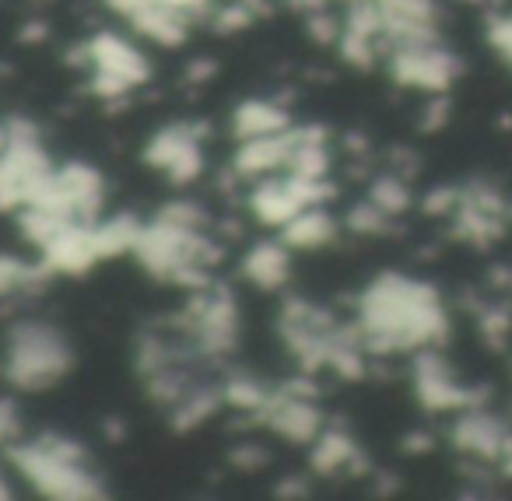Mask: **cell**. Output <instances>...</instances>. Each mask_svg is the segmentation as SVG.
I'll return each mask as SVG.
<instances>
[{
    "instance_id": "obj_1",
    "label": "cell",
    "mask_w": 512,
    "mask_h": 501,
    "mask_svg": "<svg viewBox=\"0 0 512 501\" xmlns=\"http://www.w3.org/2000/svg\"><path fill=\"white\" fill-rule=\"evenodd\" d=\"M11 463L32 487L50 498H102V480L88 470L85 449L64 435H43L36 442L8 445Z\"/></svg>"
},
{
    "instance_id": "obj_2",
    "label": "cell",
    "mask_w": 512,
    "mask_h": 501,
    "mask_svg": "<svg viewBox=\"0 0 512 501\" xmlns=\"http://www.w3.org/2000/svg\"><path fill=\"white\" fill-rule=\"evenodd\" d=\"M74 365L71 344L64 340V333L50 323H18L8 337V351H4V375L11 386L18 389H50L53 382H60Z\"/></svg>"
},
{
    "instance_id": "obj_3",
    "label": "cell",
    "mask_w": 512,
    "mask_h": 501,
    "mask_svg": "<svg viewBox=\"0 0 512 501\" xmlns=\"http://www.w3.org/2000/svg\"><path fill=\"white\" fill-rule=\"evenodd\" d=\"M85 57L92 60V71H95L92 92L99 95V99H120L130 88L144 85L151 74L148 60H144L127 39L109 36V32L106 36H95L92 43H88Z\"/></svg>"
},
{
    "instance_id": "obj_4",
    "label": "cell",
    "mask_w": 512,
    "mask_h": 501,
    "mask_svg": "<svg viewBox=\"0 0 512 501\" xmlns=\"http://www.w3.org/2000/svg\"><path fill=\"white\" fill-rule=\"evenodd\" d=\"M302 141H306V130H292V127L278 130V134L249 137L235 151V176L264 179V176H278V169L288 172Z\"/></svg>"
},
{
    "instance_id": "obj_5",
    "label": "cell",
    "mask_w": 512,
    "mask_h": 501,
    "mask_svg": "<svg viewBox=\"0 0 512 501\" xmlns=\"http://www.w3.org/2000/svg\"><path fill=\"white\" fill-rule=\"evenodd\" d=\"M260 421H267L281 438L288 442H316L320 438V410H316L313 396H302V393H292V389H281V393L271 396V403L264 407Z\"/></svg>"
},
{
    "instance_id": "obj_6",
    "label": "cell",
    "mask_w": 512,
    "mask_h": 501,
    "mask_svg": "<svg viewBox=\"0 0 512 501\" xmlns=\"http://www.w3.org/2000/svg\"><path fill=\"white\" fill-rule=\"evenodd\" d=\"M148 165L172 179V183H190L200 176V144L190 127H169L148 144L144 151Z\"/></svg>"
},
{
    "instance_id": "obj_7",
    "label": "cell",
    "mask_w": 512,
    "mask_h": 501,
    "mask_svg": "<svg viewBox=\"0 0 512 501\" xmlns=\"http://www.w3.org/2000/svg\"><path fill=\"white\" fill-rule=\"evenodd\" d=\"M246 281H253L256 288L274 291L288 281V246L285 242H260L249 249L246 263H242Z\"/></svg>"
},
{
    "instance_id": "obj_8",
    "label": "cell",
    "mask_w": 512,
    "mask_h": 501,
    "mask_svg": "<svg viewBox=\"0 0 512 501\" xmlns=\"http://www.w3.org/2000/svg\"><path fill=\"white\" fill-rule=\"evenodd\" d=\"M281 232H285L281 242H285L288 249H320L337 235V221L316 204V207H306V211L295 214Z\"/></svg>"
},
{
    "instance_id": "obj_9",
    "label": "cell",
    "mask_w": 512,
    "mask_h": 501,
    "mask_svg": "<svg viewBox=\"0 0 512 501\" xmlns=\"http://www.w3.org/2000/svg\"><path fill=\"white\" fill-rule=\"evenodd\" d=\"M141 221L134 214H113L109 221H95V246H99V256H123V253H134L137 246V235H141Z\"/></svg>"
},
{
    "instance_id": "obj_10",
    "label": "cell",
    "mask_w": 512,
    "mask_h": 501,
    "mask_svg": "<svg viewBox=\"0 0 512 501\" xmlns=\"http://www.w3.org/2000/svg\"><path fill=\"white\" fill-rule=\"evenodd\" d=\"M278 130H288V116L281 113L271 102H246L235 113V137L239 141H249V137H264V134H278Z\"/></svg>"
},
{
    "instance_id": "obj_11",
    "label": "cell",
    "mask_w": 512,
    "mask_h": 501,
    "mask_svg": "<svg viewBox=\"0 0 512 501\" xmlns=\"http://www.w3.org/2000/svg\"><path fill=\"white\" fill-rule=\"evenodd\" d=\"M351 459H358L355 445L344 431H320L316 438V449H313V466L320 473H334L341 466H348Z\"/></svg>"
},
{
    "instance_id": "obj_12",
    "label": "cell",
    "mask_w": 512,
    "mask_h": 501,
    "mask_svg": "<svg viewBox=\"0 0 512 501\" xmlns=\"http://www.w3.org/2000/svg\"><path fill=\"white\" fill-rule=\"evenodd\" d=\"M221 393H225V403H232L235 410H253L256 417L264 414V407L271 403V389L260 386L256 379H249V375H232V379L221 386Z\"/></svg>"
},
{
    "instance_id": "obj_13",
    "label": "cell",
    "mask_w": 512,
    "mask_h": 501,
    "mask_svg": "<svg viewBox=\"0 0 512 501\" xmlns=\"http://www.w3.org/2000/svg\"><path fill=\"white\" fill-rule=\"evenodd\" d=\"M22 414H18V407L11 400H0V445L8 449V445H15L18 438H22Z\"/></svg>"
},
{
    "instance_id": "obj_14",
    "label": "cell",
    "mask_w": 512,
    "mask_h": 501,
    "mask_svg": "<svg viewBox=\"0 0 512 501\" xmlns=\"http://www.w3.org/2000/svg\"><path fill=\"white\" fill-rule=\"evenodd\" d=\"M106 4H109V8H113V11H120V15H134V11H141L144 8V4H151V0H106Z\"/></svg>"
},
{
    "instance_id": "obj_15",
    "label": "cell",
    "mask_w": 512,
    "mask_h": 501,
    "mask_svg": "<svg viewBox=\"0 0 512 501\" xmlns=\"http://www.w3.org/2000/svg\"><path fill=\"white\" fill-rule=\"evenodd\" d=\"M0 498H8V480L0 477Z\"/></svg>"
}]
</instances>
